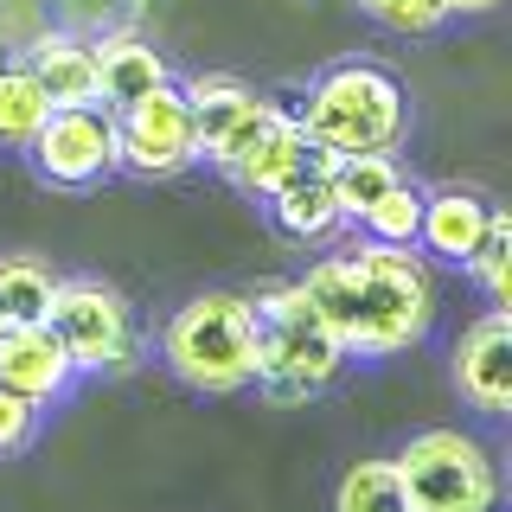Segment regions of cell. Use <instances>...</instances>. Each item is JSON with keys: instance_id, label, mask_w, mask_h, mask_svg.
I'll return each mask as SVG.
<instances>
[{"instance_id": "obj_1", "label": "cell", "mask_w": 512, "mask_h": 512, "mask_svg": "<svg viewBox=\"0 0 512 512\" xmlns=\"http://www.w3.org/2000/svg\"><path fill=\"white\" fill-rule=\"evenodd\" d=\"M301 295L333 327V340L359 359L416 346L436 320V282H429L423 256H410L404 244H372V237L346 256L314 263L301 276Z\"/></svg>"}, {"instance_id": "obj_26", "label": "cell", "mask_w": 512, "mask_h": 512, "mask_svg": "<svg viewBox=\"0 0 512 512\" xmlns=\"http://www.w3.org/2000/svg\"><path fill=\"white\" fill-rule=\"evenodd\" d=\"M0 327H7V314H0Z\"/></svg>"}, {"instance_id": "obj_17", "label": "cell", "mask_w": 512, "mask_h": 512, "mask_svg": "<svg viewBox=\"0 0 512 512\" xmlns=\"http://www.w3.org/2000/svg\"><path fill=\"white\" fill-rule=\"evenodd\" d=\"M45 116H52V103H45L39 77L26 64H0V148H26Z\"/></svg>"}, {"instance_id": "obj_8", "label": "cell", "mask_w": 512, "mask_h": 512, "mask_svg": "<svg viewBox=\"0 0 512 512\" xmlns=\"http://www.w3.org/2000/svg\"><path fill=\"white\" fill-rule=\"evenodd\" d=\"M32 167L52 186H96L103 173H116V109L103 103H77V109H52L39 122V135L26 141Z\"/></svg>"}, {"instance_id": "obj_19", "label": "cell", "mask_w": 512, "mask_h": 512, "mask_svg": "<svg viewBox=\"0 0 512 512\" xmlns=\"http://www.w3.org/2000/svg\"><path fill=\"white\" fill-rule=\"evenodd\" d=\"M333 512H416V506L397 480V461H359L333 493Z\"/></svg>"}, {"instance_id": "obj_12", "label": "cell", "mask_w": 512, "mask_h": 512, "mask_svg": "<svg viewBox=\"0 0 512 512\" xmlns=\"http://www.w3.org/2000/svg\"><path fill=\"white\" fill-rule=\"evenodd\" d=\"M314 160H333V154H320L314 141L301 135V122L288 116V109H276V116H269L263 128H256V135H250V148L237 154L224 173H231V180L244 186V192H256V199H269V192H276V186H288L295 173H308Z\"/></svg>"}, {"instance_id": "obj_9", "label": "cell", "mask_w": 512, "mask_h": 512, "mask_svg": "<svg viewBox=\"0 0 512 512\" xmlns=\"http://www.w3.org/2000/svg\"><path fill=\"white\" fill-rule=\"evenodd\" d=\"M186 109H192V141H199V160L212 167H231L237 154L250 148V135L276 116L269 96H256L237 77H192L186 84Z\"/></svg>"}, {"instance_id": "obj_21", "label": "cell", "mask_w": 512, "mask_h": 512, "mask_svg": "<svg viewBox=\"0 0 512 512\" xmlns=\"http://www.w3.org/2000/svg\"><path fill=\"white\" fill-rule=\"evenodd\" d=\"M468 269H474V282L487 288L493 308H512V218L500 205L487 212V231H480V244L468 250Z\"/></svg>"}, {"instance_id": "obj_10", "label": "cell", "mask_w": 512, "mask_h": 512, "mask_svg": "<svg viewBox=\"0 0 512 512\" xmlns=\"http://www.w3.org/2000/svg\"><path fill=\"white\" fill-rule=\"evenodd\" d=\"M455 391L468 397L480 416L512 410V314L506 308L480 314L455 340Z\"/></svg>"}, {"instance_id": "obj_2", "label": "cell", "mask_w": 512, "mask_h": 512, "mask_svg": "<svg viewBox=\"0 0 512 512\" xmlns=\"http://www.w3.org/2000/svg\"><path fill=\"white\" fill-rule=\"evenodd\" d=\"M295 122L333 160L340 154H391L404 141L410 103H404V84L391 71H378V64H333L308 90Z\"/></svg>"}, {"instance_id": "obj_5", "label": "cell", "mask_w": 512, "mask_h": 512, "mask_svg": "<svg viewBox=\"0 0 512 512\" xmlns=\"http://www.w3.org/2000/svg\"><path fill=\"white\" fill-rule=\"evenodd\" d=\"M397 480H404L416 512H493L500 506V468L461 429L410 436V448L397 455Z\"/></svg>"}, {"instance_id": "obj_14", "label": "cell", "mask_w": 512, "mask_h": 512, "mask_svg": "<svg viewBox=\"0 0 512 512\" xmlns=\"http://www.w3.org/2000/svg\"><path fill=\"white\" fill-rule=\"evenodd\" d=\"M487 212L493 205L480 199V192H423V224H416V244L429 256H442V263H468V250L480 244V231H487Z\"/></svg>"}, {"instance_id": "obj_24", "label": "cell", "mask_w": 512, "mask_h": 512, "mask_svg": "<svg viewBox=\"0 0 512 512\" xmlns=\"http://www.w3.org/2000/svg\"><path fill=\"white\" fill-rule=\"evenodd\" d=\"M39 436V404L20 391H0V455H20Z\"/></svg>"}, {"instance_id": "obj_18", "label": "cell", "mask_w": 512, "mask_h": 512, "mask_svg": "<svg viewBox=\"0 0 512 512\" xmlns=\"http://www.w3.org/2000/svg\"><path fill=\"white\" fill-rule=\"evenodd\" d=\"M404 173H397L391 154H340L333 160V199H340L346 218H365V205H378Z\"/></svg>"}, {"instance_id": "obj_25", "label": "cell", "mask_w": 512, "mask_h": 512, "mask_svg": "<svg viewBox=\"0 0 512 512\" xmlns=\"http://www.w3.org/2000/svg\"><path fill=\"white\" fill-rule=\"evenodd\" d=\"M442 7H448V20H455V13H493L500 0H442Z\"/></svg>"}, {"instance_id": "obj_6", "label": "cell", "mask_w": 512, "mask_h": 512, "mask_svg": "<svg viewBox=\"0 0 512 512\" xmlns=\"http://www.w3.org/2000/svg\"><path fill=\"white\" fill-rule=\"evenodd\" d=\"M45 327L64 340L77 372H128L135 365V320L128 301L103 282H58Z\"/></svg>"}, {"instance_id": "obj_27", "label": "cell", "mask_w": 512, "mask_h": 512, "mask_svg": "<svg viewBox=\"0 0 512 512\" xmlns=\"http://www.w3.org/2000/svg\"><path fill=\"white\" fill-rule=\"evenodd\" d=\"M0 64H7V52H0Z\"/></svg>"}, {"instance_id": "obj_3", "label": "cell", "mask_w": 512, "mask_h": 512, "mask_svg": "<svg viewBox=\"0 0 512 512\" xmlns=\"http://www.w3.org/2000/svg\"><path fill=\"white\" fill-rule=\"evenodd\" d=\"M160 359L173 365V378H186L192 391L231 397L256 378V314L244 295H192L160 333Z\"/></svg>"}, {"instance_id": "obj_11", "label": "cell", "mask_w": 512, "mask_h": 512, "mask_svg": "<svg viewBox=\"0 0 512 512\" xmlns=\"http://www.w3.org/2000/svg\"><path fill=\"white\" fill-rule=\"evenodd\" d=\"M77 378L71 352L45 320H7L0 327V391H20L32 404H52L64 397V384Z\"/></svg>"}, {"instance_id": "obj_13", "label": "cell", "mask_w": 512, "mask_h": 512, "mask_svg": "<svg viewBox=\"0 0 512 512\" xmlns=\"http://www.w3.org/2000/svg\"><path fill=\"white\" fill-rule=\"evenodd\" d=\"M269 212H276V231L295 237V244H327L346 224L340 199H333V160H314L308 173H295L288 186L269 192Z\"/></svg>"}, {"instance_id": "obj_7", "label": "cell", "mask_w": 512, "mask_h": 512, "mask_svg": "<svg viewBox=\"0 0 512 512\" xmlns=\"http://www.w3.org/2000/svg\"><path fill=\"white\" fill-rule=\"evenodd\" d=\"M116 160L128 173H148V180H173V173H186L199 160L192 109H186V90L173 77L116 109Z\"/></svg>"}, {"instance_id": "obj_15", "label": "cell", "mask_w": 512, "mask_h": 512, "mask_svg": "<svg viewBox=\"0 0 512 512\" xmlns=\"http://www.w3.org/2000/svg\"><path fill=\"white\" fill-rule=\"evenodd\" d=\"M90 52H96V103L103 109H122L135 96H148L154 84H167V58L135 32H116V39L90 45Z\"/></svg>"}, {"instance_id": "obj_22", "label": "cell", "mask_w": 512, "mask_h": 512, "mask_svg": "<svg viewBox=\"0 0 512 512\" xmlns=\"http://www.w3.org/2000/svg\"><path fill=\"white\" fill-rule=\"evenodd\" d=\"M365 237H372V244H416V224H423V192H416L410 180H397L391 192H384L378 205H365Z\"/></svg>"}, {"instance_id": "obj_16", "label": "cell", "mask_w": 512, "mask_h": 512, "mask_svg": "<svg viewBox=\"0 0 512 512\" xmlns=\"http://www.w3.org/2000/svg\"><path fill=\"white\" fill-rule=\"evenodd\" d=\"M26 71L39 77L45 103L52 109H77V103H96V52L84 39H64V32H52V39L32 45Z\"/></svg>"}, {"instance_id": "obj_23", "label": "cell", "mask_w": 512, "mask_h": 512, "mask_svg": "<svg viewBox=\"0 0 512 512\" xmlns=\"http://www.w3.org/2000/svg\"><path fill=\"white\" fill-rule=\"evenodd\" d=\"M372 20H384L391 32H436L448 20V7L442 0H359Z\"/></svg>"}, {"instance_id": "obj_4", "label": "cell", "mask_w": 512, "mask_h": 512, "mask_svg": "<svg viewBox=\"0 0 512 512\" xmlns=\"http://www.w3.org/2000/svg\"><path fill=\"white\" fill-rule=\"evenodd\" d=\"M250 314H256V384L269 397H314L346 365V346L314 314L301 282H269L250 301Z\"/></svg>"}, {"instance_id": "obj_20", "label": "cell", "mask_w": 512, "mask_h": 512, "mask_svg": "<svg viewBox=\"0 0 512 512\" xmlns=\"http://www.w3.org/2000/svg\"><path fill=\"white\" fill-rule=\"evenodd\" d=\"M58 276L39 256H0V314L7 320H45Z\"/></svg>"}]
</instances>
